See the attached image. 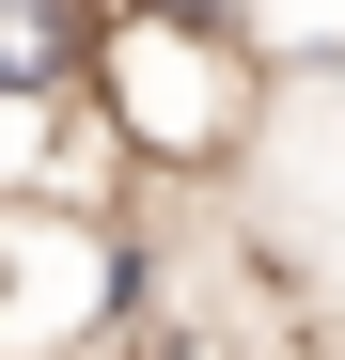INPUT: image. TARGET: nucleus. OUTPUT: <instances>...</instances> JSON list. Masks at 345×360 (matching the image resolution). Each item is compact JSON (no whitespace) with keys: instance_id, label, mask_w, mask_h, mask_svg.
<instances>
[{"instance_id":"3","label":"nucleus","mask_w":345,"mask_h":360,"mask_svg":"<svg viewBox=\"0 0 345 360\" xmlns=\"http://www.w3.org/2000/svg\"><path fill=\"white\" fill-rule=\"evenodd\" d=\"M94 47V0H0V110H63Z\"/></svg>"},{"instance_id":"1","label":"nucleus","mask_w":345,"mask_h":360,"mask_svg":"<svg viewBox=\"0 0 345 360\" xmlns=\"http://www.w3.org/2000/svg\"><path fill=\"white\" fill-rule=\"evenodd\" d=\"M79 110H94L110 172H220L267 126V47L251 32H172V16H94Z\"/></svg>"},{"instance_id":"4","label":"nucleus","mask_w":345,"mask_h":360,"mask_svg":"<svg viewBox=\"0 0 345 360\" xmlns=\"http://www.w3.org/2000/svg\"><path fill=\"white\" fill-rule=\"evenodd\" d=\"M94 16H172V32H251V0H94Z\"/></svg>"},{"instance_id":"2","label":"nucleus","mask_w":345,"mask_h":360,"mask_svg":"<svg viewBox=\"0 0 345 360\" xmlns=\"http://www.w3.org/2000/svg\"><path fill=\"white\" fill-rule=\"evenodd\" d=\"M142 329V251L110 204L0 188V360H110Z\"/></svg>"}]
</instances>
